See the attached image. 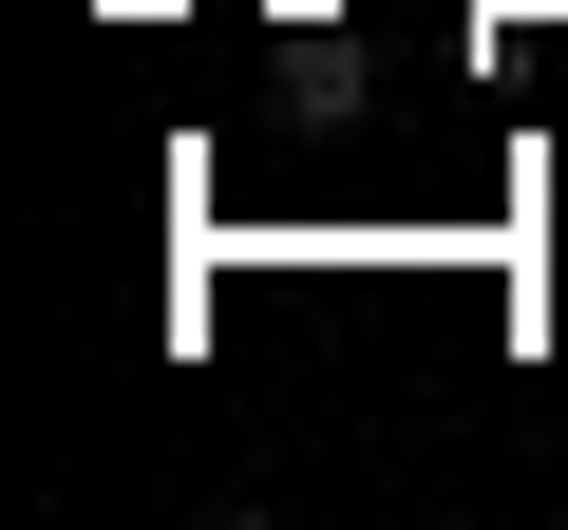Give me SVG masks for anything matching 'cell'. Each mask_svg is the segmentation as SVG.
<instances>
[]
</instances>
